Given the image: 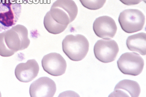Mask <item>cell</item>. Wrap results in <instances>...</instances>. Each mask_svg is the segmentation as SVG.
<instances>
[{"mask_svg":"<svg viewBox=\"0 0 146 97\" xmlns=\"http://www.w3.org/2000/svg\"><path fill=\"white\" fill-rule=\"evenodd\" d=\"M62 49L70 60L74 61H82L89 51V41L83 35H67L62 41Z\"/></svg>","mask_w":146,"mask_h":97,"instance_id":"6da1fadb","label":"cell"},{"mask_svg":"<svg viewBox=\"0 0 146 97\" xmlns=\"http://www.w3.org/2000/svg\"><path fill=\"white\" fill-rule=\"evenodd\" d=\"M19 0H0V32L15 26L21 15Z\"/></svg>","mask_w":146,"mask_h":97,"instance_id":"7a4b0ae2","label":"cell"},{"mask_svg":"<svg viewBox=\"0 0 146 97\" xmlns=\"http://www.w3.org/2000/svg\"><path fill=\"white\" fill-rule=\"evenodd\" d=\"M49 11L51 17L56 22L68 26L75 19L78 9L73 0H57L51 6Z\"/></svg>","mask_w":146,"mask_h":97,"instance_id":"3957f363","label":"cell"},{"mask_svg":"<svg viewBox=\"0 0 146 97\" xmlns=\"http://www.w3.org/2000/svg\"><path fill=\"white\" fill-rule=\"evenodd\" d=\"M4 42L9 49L14 53L26 49L29 46L27 28L22 25H16L3 31Z\"/></svg>","mask_w":146,"mask_h":97,"instance_id":"277c9868","label":"cell"},{"mask_svg":"<svg viewBox=\"0 0 146 97\" xmlns=\"http://www.w3.org/2000/svg\"><path fill=\"white\" fill-rule=\"evenodd\" d=\"M121 28L127 34L140 31L144 28L145 17L140 11L136 9H128L121 12L119 17Z\"/></svg>","mask_w":146,"mask_h":97,"instance_id":"5b68a950","label":"cell"},{"mask_svg":"<svg viewBox=\"0 0 146 97\" xmlns=\"http://www.w3.org/2000/svg\"><path fill=\"white\" fill-rule=\"evenodd\" d=\"M119 70L123 74L132 76L139 75L144 69V59L135 52L123 54L117 62Z\"/></svg>","mask_w":146,"mask_h":97,"instance_id":"8992f818","label":"cell"},{"mask_svg":"<svg viewBox=\"0 0 146 97\" xmlns=\"http://www.w3.org/2000/svg\"><path fill=\"white\" fill-rule=\"evenodd\" d=\"M119 51L118 44L111 39H102L98 40L94 48L96 58L103 63L113 61Z\"/></svg>","mask_w":146,"mask_h":97,"instance_id":"52a82bcc","label":"cell"},{"mask_svg":"<svg viewBox=\"0 0 146 97\" xmlns=\"http://www.w3.org/2000/svg\"><path fill=\"white\" fill-rule=\"evenodd\" d=\"M42 67L45 72L54 76L64 74L67 63L60 54L51 53L44 55L41 61Z\"/></svg>","mask_w":146,"mask_h":97,"instance_id":"ba28073f","label":"cell"},{"mask_svg":"<svg viewBox=\"0 0 146 97\" xmlns=\"http://www.w3.org/2000/svg\"><path fill=\"white\" fill-rule=\"evenodd\" d=\"M93 28L95 34L104 39L113 38L117 30L114 20L107 16H102L96 19Z\"/></svg>","mask_w":146,"mask_h":97,"instance_id":"9c48e42d","label":"cell"},{"mask_svg":"<svg viewBox=\"0 0 146 97\" xmlns=\"http://www.w3.org/2000/svg\"><path fill=\"white\" fill-rule=\"evenodd\" d=\"M56 86L53 80L47 77H42L32 82L30 86L31 97H53Z\"/></svg>","mask_w":146,"mask_h":97,"instance_id":"30bf717a","label":"cell"},{"mask_svg":"<svg viewBox=\"0 0 146 97\" xmlns=\"http://www.w3.org/2000/svg\"><path fill=\"white\" fill-rule=\"evenodd\" d=\"M39 66L35 59L28 60L27 62L19 64L15 70V75L17 79L21 82H29L37 76Z\"/></svg>","mask_w":146,"mask_h":97,"instance_id":"8fae6325","label":"cell"},{"mask_svg":"<svg viewBox=\"0 0 146 97\" xmlns=\"http://www.w3.org/2000/svg\"><path fill=\"white\" fill-rule=\"evenodd\" d=\"M140 92V87L137 82L123 80L118 82L109 97H139Z\"/></svg>","mask_w":146,"mask_h":97,"instance_id":"7c38bea8","label":"cell"},{"mask_svg":"<svg viewBox=\"0 0 146 97\" xmlns=\"http://www.w3.org/2000/svg\"><path fill=\"white\" fill-rule=\"evenodd\" d=\"M126 44L130 51L138 52L142 55H146L145 33H138L129 36L127 39Z\"/></svg>","mask_w":146,"mask_h":97,"instance_id":"4fadbf2b","label":"cell"},{"mask_svg":"<svg viewBox=\"0 0 146 97\" xmlns=\"http://www.w3.org/2000/svg\"><path fill=\"white\" fill-rule=\"evenodd\" d=\"M44 24L48 32L55 35L61 34L68 26L67 25H62L56 22L51 17L50 11L48 12L45 16Z\"/></svg>","mask_w":146,"mask_h":97,"instance_id":"5bb4252c","label":"cell"},{"mask_svg":"<svg viewBox=\"0 0 146 97\" xmlns=\"http://www.w3.org/2000/svg\"><path fill=\"white\" fill-rule=\"evenodd\" d=\"M82 6L90 10H97L102 8L107 0H79Z\"/></svg>","mask_w":146,"mask_h":97,"instance_id":"9a60e30c","label":"cell"},{"mask_svg":"<svg viewBox=\"0 0 146 97\" xmlns=\"http://www.w3.org/2000/svg\"><path fill=\"white\" fill-rule=\"evenodd\" d=\"M14 54L15 53L11 51L6 46L3 38V32L0 33V55L2 57H9Z\"/></svg>","mask_w":146,"mask_h":97,"instance_id":"2e32d148","label":"cell"},{"mask_svg":"<svg viewBox=\"0 0 146 97\" xmlns=\"http://www.w3.org/2000/svg\"><path fill=\"white\" fill-rule=\"evenodd\" d=\"M122 3L127 6L137 5L145 0H119Z\"/></svg>","mask_w":146,"mask_h":97,"instance_id":"e0dca14e","label":"cell"},{"mask_svg":"<svg viewBox=\"0 0 146 97\" xmlns=\"http://www.w3.org/2000/svg\"><path fill=\"white\" fill-rule=\"evenodd\" d=\"M0 97H1V91H0Z\"/></svg>","mask_w":146,"mask_h":97,"instance_id":"ac0fdd59","label":"cell"}]
</instances>
